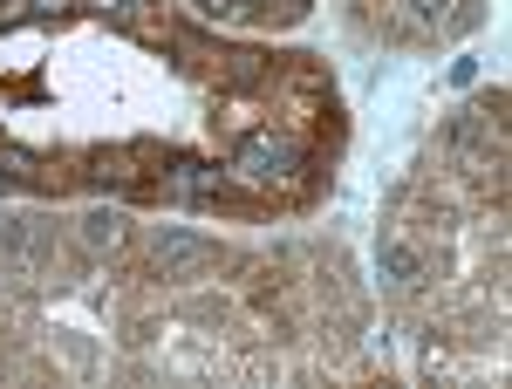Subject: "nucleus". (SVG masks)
Masks as SVG:
<instances>
[{
	"mask_svg": "<svg viewBox=\"0 0 512 389\" xmlns=\"http://www.w3.org/2000/svg\"><path fill=\"white\" fill-rule=\"evenodd\" d=\"M376 260H383V280H396V287L424 280V253H417V246H410L403 233H383V246H376Z\"/></svg>",
	"mask_w": 512,
	"mask_h": 389,
	"instance_id": "3",
	"label": "nucleus"
},
{
	"mask_svg": "<svg viewBox=\"0 0 512 389\" xmlns=\"http://www.w3.org/2000/svg\"><path fill=\"white\" fill-rule=\"evenodd\" d=\"M123 233H130V219H123V212H89V219H82V239H89L96 253H117Z\"/></svg>",
	"mask_w": 512,
	"mask_h": 389,
	"instance_id": "5",
	"label": "nucleus"
},
{
	"mask_svg": "<svg viewBox=\"0 0 512 389\" xmlns=\"http://www.w3.org/2000/svg\"><path fill=\"white\" fill-rule=\"evenodd\" d=\"M396 7H403V28L410 35H437V28L458 21V0H396Z\"/></svg>",
	"mask_w": 512,
	"mask_h": 389,
	"instance_id": "4",
	"label": "nucleus"
},
{
	"mask_svg": "<svg viewBox=\"0 0 512 389\" xmlns=\"http://www.w3.org/2000/svg\"><path fill=\"white\" fill-rule=\"evenodd\" d=\"M233 171H239V178H253V185H274V178L294 171V144H280V137H253V144L233 157Z\"/></svg>",
	"mask_w": 512,
	"mask_h": 389,
	"instance_id": "2",
	"label": "nucleus"
},
{
	"mask_svg": "<svg viewBox=\"0 0 512 389\" xmlns=\"http://www.w3.org/2000/svg\"><path fill=\"white\" fill-rule=\"evenodd\" d=\"M151 260H158L164 280H198V273L219 267V246L198 233H178V226H164L158 239H151Z\"/></svg>",
	"mask_w": 512,
	"mask_h": 389,
	"instance_id": "1",
	"label": "nucleus"
}]
</instances>
